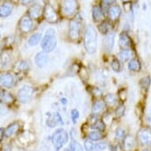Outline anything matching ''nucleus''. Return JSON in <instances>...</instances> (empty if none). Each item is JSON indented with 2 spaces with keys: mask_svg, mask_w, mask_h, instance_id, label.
<instances>
[{
  "mask_svg": "<svg viewBox=\"0 0 151 151\" xmlns=\"http://www.w3.org/2000/svg\"><path fill=\"white\" fill-rule=\"evenodd\" d=\"M105 109V103L103 101H96L93 104V109H92V111L94 114H98L100 112L104 111V109Z\"/></svg>",
  "mask_w": 151,
  "mask_h": 151,
  "instance_id": "obj_21",
  "label": "nucleus"
},
{
  "mask_svg": "<svg viewBox=\"0 0 151 151\" xmlns=\"http://www.w3.org/2000/svg\"><path fill=\"white\" fill-rule=\"evenodd\" d=\"M1 101L3 102H7V103L12 102L13 101L12 95H11L10 93H8L7 91L2 90V92H1Z\"/></svg>",
  "mask_w": 151,
  "mask_h": 151,
  "instance_id": "obj_27",
  "label": "nucleus"
},
{
  "mask_svg": "<svg viewBox=\"0 0 151 151\" xmlns=\"http://www.w3.org/2000/svg\"><path fill=\"white\" fill-rule=\"evenodd\" d=\"M143 151H150V150H149V149H146V150H144Z\"/></svg>",
  "mask_w": 151,
  "mask_h": 151,
  "instance_id": "obj_43",
  "label": "nucleus"
},
{
  "mask_svg": "<svg viewBox=\"0 0 151 151\" xmlns=\"http://www.w3.org/2000/svg\"><path fill=\"white\" fill-rule=\"evenodd\" d=\"M124 135H125V131H124L123 128H118L116 130V136L117 139H122L124 138Z\"/></svg>",
  "mask_w": 151,
  "mask_h": 151,
  "instance_id": "obj_37",
  "label": "nucleus"
},
{
  "mask_svg": "<svg viewBox=\"0 0 151 151\" xmlns=\"http://www.w3.org/2000/svg\"><path fill=\"white\" fill-rule=\"evenodd\" d=\"M61 101V103L63 104H67V100L66 98H62V99L60 100Z\"/></svg>",
  "mask_w": 151,
  "mask_h": 151,
  "instance_id": "obj_41",
  "label": "nucleus"
},
{
  "mask_svg": "<svg viewBox=\"0 0 151 151\" xmlns=\"http://www.w3.org/2000/svg\"><path fill=\"white\" fill-rule=\"evenodd\" d=\"M150 78L149 77V76H146V77L145 78H142L140 80L139 84H140V86H141L142 88H144V89H148L149 86H150Z\"/></svg>",
  "mask_w": 151,
  "mask_h": 151,
  "instance_id": "obj_32",
  "label": "nucleus"
},
{
  "mask_svg": "<svg viewBox=\"0 0 151 151\" xmlns=\"http://www.w3.org/2000/svg\"><path fill=\"white\" fill-rule=\"evenodd\" d=\"M78 118H79V111L77 109H73L71 111V119L73 124H76Z\"/></svg>",
  "mask_w": 151,
  "mask_h": 151,
  "instance_id": "obj_33",
  "label": "nucleus"
},
{
  "mask_svg": "<svg viewBox=\"0 0 151 151\" xmlns=\"http://www.w3.org/2000/svg\"><path fill=\"white\" fill-rule=\"evenodd\" d=\"M68 139H69L68 134L64 129L60 128L56 130L52 137L55 150L60 151L63 146L68 142Z\"/></svg>",
  "mask_w": 151,
  "mask_h": 151,
  "instance_id": "obj_3",
  "label": "nucleus"
},
{
  "mask_svg": "<svg viewBox=\"0 0 151 151\" xmlns=\"http://www.w3.org/2000/svg\"><path fill=\"white\" fill-rule=\"evenodd\" d=\"M92 15H93V20L95 22L101 21L104 17V14H103L101 8L99 7L98 6H95L93 7Z\"/></svg>",
  "mask_w": 151,
  "mask_h": 151,
  "instance_id": "obj_19",
  "label": "nucleus"
},
{
  "mask_svg": "<svg viewBox=\"0 0 151 151\" xmlns=\"http://www.w3.org/2000/svg\"><path fill=\"white\" fill-rule=\"evenodd\" d=\"M20 1L23 5H26V4H29V3L32 2L33 0H20Z\"/></svg>",
  "mask_w": 151,
  "mask_h": 151,
  "instance_id": "obj_40",
  "label": "nucleus"
},
{
  "mask_svg": "<svg viewBox=\"0 0 151 151\" xmlns=\"http://www.w3.org/2000/svg\"><path fill=\"white\" fill-rule=\"evenodd\" d=\"M78 4L76 0H63L61 10L65 16H70L75 12Z\"/></svg>",
  "mask_w": 151,
  "mask_h": 151,
  "instance_id": "obj_5",
  "label": "nucleus"
},
{
  "mask_svg": "<svg viewBox=\"0 0 151 151\" xmlns=\"http://www.w3.org/2000/svg\"><path fill=\"white\" fill-rule=\"evenodd\" d=\"M18 69L20 70H26L29 69V64L26 61H22L21 63L18 65Z\"/></svg>",
  "mask_w": 151,
  "mask_h": 151,
  "instance_id": "obj_38",
  "label": "nucleus"
},
{
  "mask_svg": "<svg viewBox=\"0 0 151 151\" xmlns=\"http://www.w3.org/2000/svg\"><path fill=\"white\" fill-rule=\"evenodd\" d=\"M69 151H84V150L78 142L73 139L70 143Z\"/></svg>",
  "mask_w": 151,
  "mask_h": 151,
  "instance_id": "obj_25",
  "label": "nucleus"
},
{
  "mask_svg": "<svg viewBox=\"0 0 151 151\" xmlns=\"http://www.w3.org/2000/svg\"><path fill=\"white\" fill-rule=\"evenodd\" d=\"M19 27L22 32H29L32 30V21L29 16H25L21 19L19 22Z\"/></svg>",
  "mask_w": 151,
  "mask_h": 151,
  "instance_id": "obj_12",
  "label": "nucleus"
},
{
  "mask_svg": "<svg viewBox=\"0 0 151 151\" xmlns=\"http://www.w3.org/2000/svg\"><path fill=\"white\" fill-rule=\"evenodd\" d=\"M0 82H1L2 86L6 87V88H10L14 85V77H13V75L11 74L5 73V74H1Z\"/></svg>",
  "mask_w": 151,
  "mask_h": 151,
  "instance_id": "obj_13",
  "label": "nucleus"
},
{
  "mask_svg": "<svg viewBox=\"0 0 151 151\" xmlns=\"http://www.w3.org/2000/svg\"><path fill=\"white\" fill-rule=\"evenodd\" d=\"M13 10V6L10 3H5L1 6L0 8V16L2 17H6L11 14Z\"/></svg>",
  "mask_w": 151,
  "mask_h": 151,
  "instance_id": "obj_16",
  "label": "nucleus"
},
{
  "mask_svg": "<svg viewBox=\"0 0 151 151\" xmlns=\"http://www.w3.org/2000/svg\"><path fill=\"white\" fill-rule=\"evenodd\" d=\"M19 128V125L17 124V122H14V123H12L11 124H10L9 126L5 129V135L6 137H10L14 135V134L16 133Z\"/></svg>",
  "mask_w": 151,
  "mask_h": 151,
  "instance_id": "obj_18",
  "label": "nucleus"
},
{
  "mask_svg": "<svg viewBox=\"0 0 151 151\" xmlns=\"http://www.w3.org/2000/svg\"><path fill=\"white\" fill-rule=\"evenodd\" d=\"M84 47L86 52L89 54H93L97 51V31L91 25H88L86 29L84 35Z\"/></svg>",
  "mask_w": 151,
  "mask_h": 151,
  "instance_id": "obj_1",
  "label": "nucleus"
},
{
  "mask_svg": "<svg viewBox=\"0 0 151 151\" xmlns=\"http://www.w3.org/2000/svg\"><path fill=\"white\" fill-rule=\"evenodd\" d=\"M42 35L40 32H36L34 34H32L31 37H29V39L28 40V44L30 46H36L39 44V42L41 40Z\"/></svg>",
  "mask_w": 151,
  "mask_h": 151,
  "instance_id": "obj_20",
  "label": "nucleus"
},
{
  "mask_svg": "<svg viewBox=\"0 0 151 151\" xmlns=\"http://www.w3.org/2000/svg\"><path fill=\"white\" fill-rule=\"evenodd\" d=\"M124 112H125V107H124V105H120V106L118 107V109H116V114L117 116L121 117L124 116Z\"/></svg>",
  "mask_w": 151,
  "mask_h": 151,
  "instance_id": "obj_35",
  "label": "nucleus"
},
{
  "mask_svg": "<svg viewBox=\"0 0 151 151\" xmlns=\"http://www.w3.org/2000/svg\"><path fill=\"white\" fill-rule=\"evenodd\" d=\"M84 146L86 151H98L96 148V146H95V144L93 143L90 139H88V140L85 142Z\"/></svg>",
  "mask_w": 151,
  "mask_h": 151,
  "instance_id": "obj_30",
  "label": "nucleus"
},
{
  "mask_svg": "<svg viewBox=\"0 0 151 151\" xmlns=\"http://www.w3.org/2000/svg\"><path fill=\"white\" fill-rule=\"evenodd\" d=\"M132 55H133L132 51L128 49H124L118 54V57L123 62H126V61H127L132 56Z\"/></svg>",
  "mask_w": 151,
  "mask_h": 151,
  "instance_id": "obj_22",
  "label": "nucleus"
},
{
  "mask_svg": "<svg viewBox=\"0 0 151 151\" xmlns=\"http://www.w3.org/2000/svg\"><path fill=\"white\" fill-rule=\"evenodd\" d=\"M48 60L49 57L46 52H38L35 56V63L40 68L45 67L47 64Z\"/></svg>",
  "mask_w": 151,
  "mask_h": 151,
  "instance_id": "obj_11",
  "label": "nucleus"
},
{
  "mask_svg": "<svg viewBox=\"0 0 151 151\" xmlns=\"http://www.w3.org/2000/svg\"><path fill=\"white\" fill-rule=\"evenodd\" d=\"M33 93V89L29 86H23L17 93V98L22 103H26L29 101Z\"/></svg>",
  "mask_w": 151,
  "mask_h": 151,
  "instance_id": "obj_6",
  "label": "nucleus"
},
{
  "mask_svg": "<svg viewBox=\"0 0 151 151\" xmlns=\"http://www.w3.org/2000/svg\"><path fill=\"white\" fill-rule=\"evenodd\" d=\"M148 122L150 123V127H151V117L148 119Z\"/></svg>",
  "mask_w": 151,
  "mask_h": 151,
  "instance_id": "obj_42",
  "label": "nucleus"
},
{
  "mask_svg": "<svg viewBox=\"0 0 151 151\" xmlns=\"http://www.w3.org/2000/svg\"><path fill=\"white\" fill-rule=\"evenodd\" d=\"M109 24L107 22H103L101 24V25L99 26V29L101 30V32H103V33H107V32H109Z\"/></svg>",
  "mask_w": 151,
  "mask_h": 151,
  "instance_id": "obj_34",
  "label": "nucleus"
},
{
  "mask_svg": "<svg viewBox=\"0 0 151 151\" xmlns=\"http://www.w3.org/2000/svg\"><path fill=\"white\" fill-rule=\"evenodd\" d=\"M82 29V18L79 15L75 17L70 22L69 37L72 40H77L80 37V32Z\"/></svg>",
  "mask_w": 151,
  "mask_h": 151,
  "instance_id": "obj_4",
  "label": "nucleus"
},
{
  "mask_svg": "<svg viewBox=\"0 0 151 151\" xmlns=\"http://www.w3.org/2000/svg\"><path fill=\"white\" fill-rule=\"evenodd\" d=\"M138 139L144 146L151 145V131L147 128H142L138 133Z\"/></svg>",
  "mask_w": 151,
  "mask_h": 151,
  "instance_id": "obj_7",
  "label": "nucleus"
},
{
  "mask_svg": "<svg viewBox=\"0 0 151 151\" xmlns=\"http://www.w3.org/2000/svg\"><path fill=\"white\" fill-rule=\"evenodd\" d=\"M119 47L123 48V49H127V48L131 47V40L127 32H124L120 33L119 39Z\"/></svg>",
  "mask_w": 151,
  "mask_h": 151,
  "instance_id": "obj_14",
  "label": "nucleus"
},
{
  "mask_svg": "<svg viewBox=\"0 0 151 151\" xmlns=\"http://www.w3.org/2000/svg\"><path fill=\"white\" fill-rule=\"evenodd\" d=\"M46 124L50 127H55L57 125H63V121L61 116L60 113L58 112H55V113H49L48 114V118L47 119Z\"/></svg>",
  "mask_w": 151,
  "mask_h": 151,
  "instance_id": "obj_8",
  "label": "nucleus"
},
{
  "mask_svg": "<svg viewBox=\"0 0 151 151\" xmlns=\"http://www.w3.org/2000/svg\"><path fill=\"white\" fill-rule=\"evenodd\" d=\"M44 15L45 19L50 23H55L58 20V16L55 10L49 5H47L45 7Z\"/></svg>",
  "mask_w": 151,
  "mask_h": 151,
  "instance_id": "obj_9",
  "label": "nucleus"
},
{
  "mask_svg": "<svg viewBox=\"0 0 151 151\" xmlns=\"http://www.w3.org/2000/svg\"><path fill=\"white\" fill-rule=\"evenodd\" d=\"M91 128L96 129V130L99 131H103L105 129V124L101 119H97V121L94 122L93 124H92Z\"/></svg>",
  "mask_w": 151,
  "mask_h": 151,
  "instance_id": "obj_26",
  "label": "nucleus"
},
{
  "mask_svg": "<svg viewBox=\"0 0 151 151\" xmlns=\"http://www.w3.org/2000/svg\"><path fill=\"white\" fill-rule=\"evenodd\" d=\"M43 13V10L41 6L39 5H34L32 6V7H30L29 10V17L31 18H37L41 15Z\"/></svg>",
  "mask_w": 151,
  "mask_h": 151,
  "instance_id": "obj_17",
  "label": "nucleus"
},
{
  "mask_svg": "<svg viewBox=\"0 0 151 151\" xmlns=\"http://www.w3.org/2000/svg\"><path fill=\"white\" fill-rule=\"evenodd\" d=\"M123 2H127V1H129V0H122Z\"/></svg>",
  "mask_w": 151,
  "mask_h": 151,
  "instance_id": "obj_44",
  "label": "nucleus"
},
{
  "mask_svg": "<svg viewBox=\"0 0 151 151\" xmlns=\"http://www.w3.org/2000/svg\"><path fill=\"white\" fill-rule=\"evenodd\" d=\"M105 102L109 105H114L116 103V97L113 94H108L104 97Z\"/></svg>",
  "mask_w": 151,
  "mask_h": 151,
  "instance_id": "obj_31",
  "label": "nucleus"
},
{
  "mask_svg": "<svg viewBox=\"0 0 151 151\" xmlns=\"http://www.w3.org/2000/svg\"><path fill=\"white\" fill-rule=\"evenodd\" d=\"M88 137H89V139H90L91 141H99L104 138V134H102L101 131H91L88 135Z\"/></svg>",
  "mask_w": 151,
  "mask_h": 151,
  "instance_id": "obj_24",
  "label": "nucleus"
},
{
  "mask_svg": "<svg viewBox=\"0 0 151 151\" xmlns=\"http://www.w3.org/2000/svg\"><path fill=\"white\" fill-rule=\"evenodd\" d=\"M109 17L112 22L117 20L119 17V16L121 15L122 10L121 8L119 7V6H114L109 8Z\"/></svg>",
  "mask_w": 151,
  "mask_h": 151,
  "instance_id": "obj_15",
  "label": "nucleus"
},
{
  "mask_svg": "<svg viewBox=\"0 0 151 151\" xmlns=\"http://www.w3.org/2000/svg\"><path fill=\"white\" fill-rule=\"evenodd\" d=\"M56 37L54 29L50 28L46 31L41 41V47L46 52H52L56 46Z\"/></svg>",
  "mask_w": 151,
  "mask_h": 151,
  "instance_id": "obj_2",
  "label": "nucleus"
},
{
  "mask_svg": "<svg viewBox=\"0 0 151 151\" xmlns=\"http://www.w3.org/2000/svg\"><path fill=\"white\" fill-rule=\"evenodd\" d=\"M114 40H115V33L114 32H109L106 35L103 40V46L105 50V52H111L114 47Z\"/></svg>",
  "mask_w": 151,
  "mask_h": 151,
  "instance_id": "obj_10",
  "label": "nucleus"
},
{
  "mask_svg": "<svg viewBox=\"0 0 151 151\" xmlns=\"http://www.w3.org/2000/svg\"><path fill=\"white\" fill-rule=\"evenodd\" d=\"M116 2V0H103V3L105 5H111L112 3H114Z\"/></svg>",
  "mask_w": 151,
  "mask_h": 151,
  "instance_id": "obj_39",
  "label": "nucleus"
},
{
  "mask_svg": "<svg viewBox=\"0 0 151 151\" xmlns=\"http://www.w3.org/2000/svg\"><path fill=\"white\" fill-rule=\"evenodd\" d=\"M111 67L112 70L116 72H119L121 70V64L119 60L117 59H113L111 63Z\"/></svg>",
  "mask_w": 151,
  "mask_h": 151,
  "instance_id": "obj_29",
  "label": "nucleus"
},
{
  "mask_svg": "<svg viewBox=\"0 0 151 151\" xmlns=\"http://www.w3.org/2000/svg\"><path fill=\"white\" fill-rule=\"evenodd\" d=\"M95 146H96V148L98 151H101L105 150L107 147V144L104 142H98V143L95 144Z\"/></svg>",
  "mask_w": 151,
  "mask_h": 151,
  "instance_id": "obj_36",
  "label": "nucleus"
},
{
  "mask_svg": "<svg viewBox=\"0 0 151 151\" xmlns=\"http://www.w3.org/2000/svg\"><path fill=\"white\" fill-rule=\"evenodd\" d=\"M63 151H69V149H67V150H63Z\"/></svg>",
  "mask_w": 151,
  "mask_h": 151,
  "instance_id": "obj_45",
  "label": "nucleus"
},
{
  "mask_svg": "<svg viewBox=\"0 0 151 151\" xmlns=\"http://www.w3.org/2000/svg\"><path fill=\"white\" fill-rule=\"evenodd\" d=\"M134 145V141L133 138L131 136H127L125 140H124V146H125V148L127 150H131V149L133 148V146Z\"/></svg>",
  "mask_w": 151,
  "mask_h": 151,
  "instance_id": "obj_28",
  "label": "nucleus"
},
{
  "mask_svg": "<svg viewBox=\"0 0 151 151\" xmlns=\"http://www.w3.org/2000/svg\"><path fill=\"white\" fill-rule=\"evenodd\" d=\"M128 69L130 70H132V71H139V70H140L141 64H140L139 60H135V59H132L128 63Z\"/></svg>",
  "mask_w": 151,
  "mask_h": 151,
  "instance_id": "obj_23",
  "label": "nucleus"
}]
</instances>
